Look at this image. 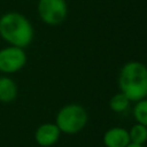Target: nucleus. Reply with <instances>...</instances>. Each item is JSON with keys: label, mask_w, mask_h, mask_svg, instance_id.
<instances>
[{"label": "nucleus", "mask_w": 147, "mask_h": 147, "mask_svg": "<svg viewBox=\"0 0 147 147\" xmlns=\"http://www.w3.org/2000/svg\"><path fill=\"white\" fill-rule=\"evenodd\" d=\"M129 136H130V142L138 144V145H145V142L147 141V126L140 123L134 124L130 129Z\"/></svg>", "instance_id": "nucleus-9"}, {"label": "nucleus", "mask_w": 147, "mask_h": 147, "mask_svg": "<svg viewBox=\"0 0 147 147\" xmlns=\"http://www.w3.org/2000/svg\"><path fill=\"white\" fill-rule=\"evenodd\" d=\"M37 11L44 23L48 25H59L65 20L68 7L65 0H39Z\"/></svg>", "instance_id": "nucleus-4"}, {"label": "nucleus", "mask_w": 147, "mask_h": 147, "mask_svg": "<svg viewBox=\"0 0 147 147\" xmlns=\"http://www.w3.org/2000/svg\"><path fill=\"white\" fill-rule=\"evenodd\" d=\"M129 106H130V100L122 92L115 94L109 101V107L115 113H123L129 108Z\"/></svg>", "instance_id": "nucleus-10"}, {"label": "nucleus", "mask_w": 147, "mask_h": 147, "mask_svg": "<svg viewBox=\"0 0 147 147\" xmlns=\"http://www.w3.org/2000/svg\"><path fill=\"white\" fill-rule=\"evenodd\" d=\"M106 147H126L130 144L129 131L124 127H111L103 134Z\"/></svg>", "instance_id": "nucleus-7"}, {"label": "nucleus", "mask_w": 147, "mask_h": 147, "mask_svg": "<svg viewBox=\"0 0 147 147\" xmlns=\"http://www.w3.org/2000/svg\"><path fill=\"white\" fill-rule=\"evenodd\" d=\"M121 92L130 101H139L147 96V67L138 61L123 65L118 77Z\"/></svg>", "instance_id": "nucleus-2"}, {"label": "nucleus", "mask_w": 147, "mask_h": 147, "mask_svg": "<svg viewBox=\"0 0 147 147\" xmlns=\"http://www.w3.org/2000/svg\"><path fill=\"white\" fill-rule=\"evenodd\" d=\"M17 96V85L8 76H0V102L10 103Z\"/></svg>", "instance_id": "nucleus-8"}, {"label": "nucleus", "mask_w": 147, "mask_h": 147, "mask_svg": "<svg viewBox=\"0 0 147 147\" xmlns=\"http://www.w3.org/2000/svg\"><path fill=\"white\" fill-rule=\"evenodd\" d=\"M126 147H145L144 145H138V144H133V142H130Z\"/></svg>", "instance_id": "nucleus-12"}, {"label": "nucleus", "mask_w": 147, "mask_h": 147, "mask_svg": "<svg viewBox=\"0 0 147 147\" xmlns=\"http://www.w3.org/2000/svg\"><path fill=\"white\" fill-rule=\"evenodd\" d=\"M87 118V111L83 106L70 103L59 110L55 118V124L61 132L67 134H75L85 127Z\"/></svg>", "instance_id": "nucleus-3"}, {"label": "nucleus", "mask_w": 147, "mask_h": 147, "mask_svg": "<svg viewBox=\"0 0 147 147\" xmlns=\"http://www.w3.org/2000/svg\"><path fill=\"white\" fill-rule=\"evenodd\" d=\"M31 22L18 11H7L0 16V37L8 45L25 48L33 40Z\"/></svg>", "instance_id": "nucleus-1"}, {"label": "nucleus", "mask_w": 147, "mask_h": 147, "mask_svg": "<svg viewBox=\"0 0 147 147\" xmlns=\"http://www.w3.org/2000/svg\"><path fill=\"white\" fill-rule=\"evenodd\" d=\"M26 53L24 48L8 45L0 49V72L5 75L16 74L26 64Z\"/></svg>", "instance_id": "nucleus-5"}, {"label": "nucleus", "mask_w": 147, "mask_h": 147, "mask_svg": "<svg viewBox=\"0 0 147 147\" xmlns=\"http://www.w3.org/2000/svg\"><path fill=\"white\" fill-rule=\"evenodd\" d=\"M133 116L136 121L145 126H147V99L137 101L133 108Z\"/></svg>", "instance_id": "nucleus-11"}, {"label": "nucleus", "mask_w": 147, "mask_h": 147, "mask_svg": "<svg viewBox=\"0 0 147 147\" xmlns=\"http://www.w3.org/2000/svg\"><path fill=\"white\" fill-rule=\"evenodd\" d=\"M61 131L55 123H44L34 132V140L41 147H51L60 139Z\"/></svg>", "instance_id": "nucleus-6"}]
</instances>
